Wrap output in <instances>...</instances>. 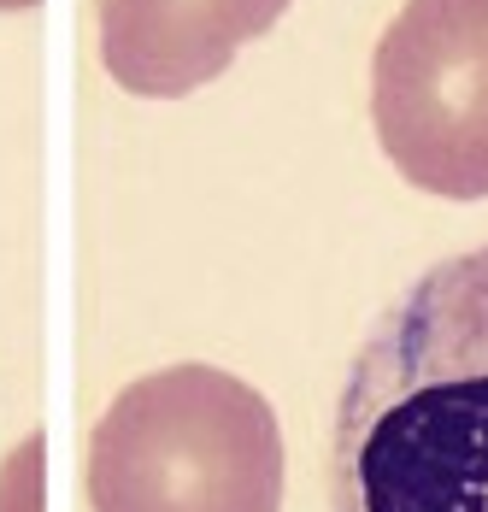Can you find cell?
<instances>
[{"instance_id":"obj_5","label":"cell","mask_w":488,"mask_h":512,"mask_svg":"<svg viewBox=\"0 0 488 512\" xmlns=\"http://www.w3.org/2000/svg\"><path fill=\"white\" fill-rule=\"evenodd\" d=\"M18 6H36V0H0V12H18Z\"/></svg>"},{"instance_id":"obj_4","label":"cell","mask_w":488,"mask_h":512,"mask_svg":"<svg viewBox=\"0 0 488 512\" xmlns=\"http://www.w3.org/2000/svg\"><path fill=\"white\" fill-rule=\"evenodd\" d=\"M289 0H100V65L124 95H195L259 42Z\"/></svg>"},{"instance_id":"obj_1","label":"cell","mask_w":488,"mask_h":512,"mask_svg":"<svg viewBox=\"0 0 488 512\" xmlns=\"http://www.w3.org/2000/svg\"><path fill=\"white\" fill-rule=\"evenodd\" d=\"M336 512H488V248L430 265L353 354Z\"/></svg>"},{"instance_id":"obj_2","label":"cell","mask_w":488,"mask_h":512,"mask_svg":"<svg viewBox=\"0 0 488 512\" xmlns=\"http://www.w3.org/2000/svg\"><path fill=\"white\" fill-rule=\"evenodd\" d=\"M95 512H277L283 436L271 401L218 365L147 371L89 436Z\"/></svg>"},{"instance_id":"obj_3","label":"cell","mask_w":488,"mask_h":512,"mask_svg":"<svg viewBox=\"0 0 488 512\" xmlns=\"http://www.w3.org/2000/svg\"><path fill=\"white\" fill-rule=\"evenodd\" d=\"M371 124L424 195H488V0H406L371 53Z\"/></svg>"}]
</instances>
